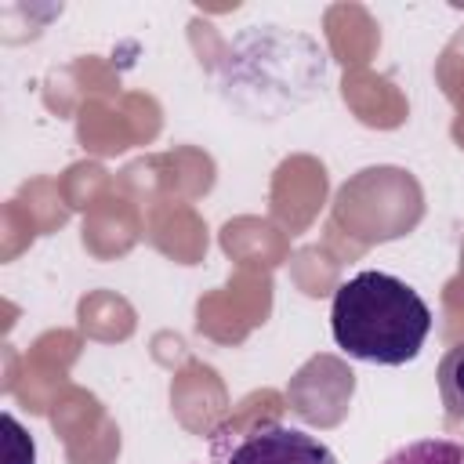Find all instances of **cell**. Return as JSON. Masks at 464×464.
<instances>
[{"label": "cell", "mask_w": 464, "mask_h": 464, "mask_svg": "<svg viewBox=\"0 0 464 464\" xmlns=\"http://www.w3.org/2000/svg\"><path fill=\"white\" fill-rule=\"evenodd\" d=\"M330 334L334 344L359 362L406 366L431 334V308L406 279L366 268L334 290Z\"/></svg>", "instance_id": "cell-1"}, {"label": "cell", "mask_w": 464, "mask_h": 464, "mask_svg": "<svg viewBox=\"0 0 464 464\" xmlns=\"http://www.w3.org/2000/svg\"><path fill=\"white\" fill-rule=\"evenodd\" d=\"M225 464H337V457L323 439L272 420L250 428L232 446Z\"/></svg>", "instance_id": "cell-2"}, {"label": "cell", "mask_w": 464, "mask_h": 464, "mask_svg": "<svg viewBox=\"0 0 464 464\" xmlns=\"http://www.w3.org/2000/svg\"><path fill=\"white\" fill-rule=\"evenodd\" d=\"M439 399L450 424H464V344H453L439 362Z\"/></svg>", "instance_id": "cell-3"}, {"label": "cell", "mask_w": 464, "mask_h": 464, "mask_svg": "<svg viewBox=\"0 0 464 464\" xmlns=\"http://www.w3.org/2000/svg\"><path fill=\"white\" fill-rule=\"evenodd\" d=\"M381 464H464V442L457 439H417L388 453Z\"/></svg>", "instance_id": "cell-4"}, {"label": "cell", "mask_w": 464, "mask_h": 464, "mask_svg": "<svg viewBox=\"0 0 464 464\" xmlns=\"http://www.w3.org/2000/svg\"><path fill=\"white\" fill-rule=\"evenodd\" d=\"M4 428H7V446H4L7 464H33V460H36V446H33L29 431H25L11 413H4Z\"/></svg>", "instance_id": "cell-5"}]
</instances>
